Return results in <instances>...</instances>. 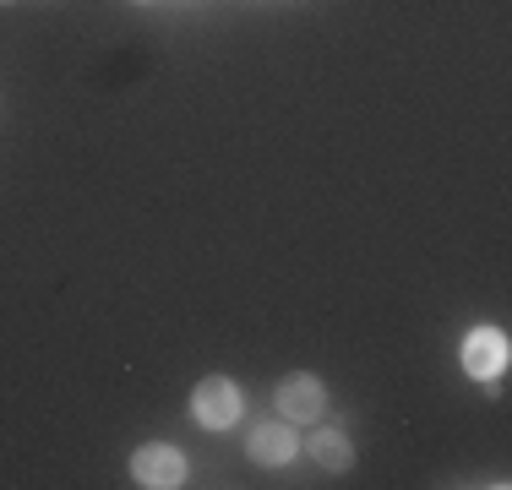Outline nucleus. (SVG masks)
I'll return each instance as SVG.
<instances>
[{"label":"nucleus","instance_id":"nucleus-3","mask_svg":"<svg viewBox=\"0 0 512 490\" xmlns=\"http://www.w3.org/2000/svg\"><path fill=\"white\" fill-rule=\"evenodd\" d=\"M322 403H327V392L306 371H295V376H284V382H278V414H284V420H316V414H322Z\"/></svg>","mask_w":512,"mask_h":490},{"label":"nucleus","instance_id":"nucleus-4","mask_svg":"<svg viewBox=\"0 0 512 490\" xmlns=\"http://www.w3.org/2000/svg\"><path fill=\"white\" fill-rule=\"evenodd\" d=\"M507 365V338L496 333V327H474L469 338H463V371L469 376H496Z\"/></svg>","mask_w":512,"mask_h":490},{"label":"nucleus","instance_id":"nucleus-2","mask_svg":"<svg viewBox=\"0 0 512 490\" xmlns=\"http://www.w3.org/2000/svg\"><path fill=\"white\" fill-rule=\"evenodd\" d=\"M131 480L148 485V490H169L186 480V458H180L175 447H142L137 458H131Z\"/></svg>","mask_w":512,"mask_h":490},{"label":"nucleus","instance_id":"nucleus-7","mask_svg":"<svg viewBox=\"0 0 512 490\" xmlns=\"http://www.w3.org/2000/svg\"><path fill=\"white\" fill-rule=\"evenodd\" d=\"M0 6H6V0H0Z\"/></svg>","mask_w":512,"mask_h":490},{"label":"nucleus","instance_id":"nucleus-5","mask_svg":"<svg viewBox=\"0 0 512 490\" xmlns=\"http://www.w3.org/2000/svg\"><path fill=\"white\" fill-rule=\"evenodd\" d=\"M295 452H300V436L289 431V425H256L251 431V458L256 463H273L278 469V463H289Z\"/></svg>","mask_w":512,"mask_h":490},{"label":"nucleus","instance_id":"nucleus-1","mask_svg":"<svg viewBox=\"0 0 512 490\" xmlns=\"http://www.w3.org/2000/svg\"><path fill=\"white\" fill-rule=\"evenodd\" d=\"M191 409H197V420L207 431H224V425L240 420V392H235V382H224V376H207L197 387V398H191Z\"/></svg>","mask_w":512,"mask_h":490},{"label":"nucleus","instance_id":"nucleus-6","mask_svg":"<svg viewBox=\"0 0 512 490\" xmlns=\"http://www.w3.org/2000/svg\"><path fill=\"white\" fill-rule=\"evenodd\" d=\"M311 458L322 463V469H349L355 447H349V436H344V431H333V425H327V431H316V436H311Z\"/></svg>","mask_w":512,"mask_h":490}]
</instances>
